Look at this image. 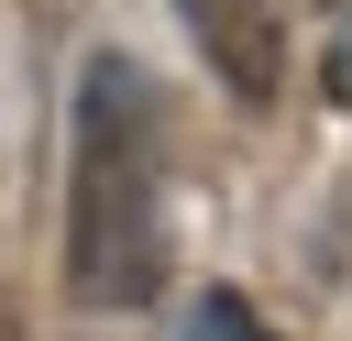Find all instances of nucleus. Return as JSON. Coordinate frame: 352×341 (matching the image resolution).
Returning a JSON list of instances; mask_svg holds the SVG:
<instances>
[{"label":"nucleus","instance_id":"nucleus-1","mask_svg":"<svg viewBox=\"0 0 352 341\" xmlns=\"http://www.w3.org/2000/svg\"><path fill=\"white\" fill-rule=\"evenodd\" d=\"M66 286L88 308H143L165 286V99L132 55H88L77 77Z\"/></svg>","mask_w":352,"mask_h":341},{"label":"nucleus","instance_id":"nucleus-2","mask_svg":"<svg viewBox=\"0 0 352 341\" xmlns=\"http://www.w3.org/2000/svg\"><path fill=\"white\" fill-rule=\"evenodd\" d=\"M176 11H187L198 55L220 66L231 99H275L286 88V11L275 0H176Z\"/></svg>","mask_w":352,"mask_h":341},{"label":"nucleus","instance_id":"nucleus-3","mask_svg":"<svg viewBox=\"0 0 352 341\" xmlns=\"http://www.w3.org/2000/svg\"><path fill=\"white\" fill-rule=\"evenodd\" d=\"M187 341H264V330H253V308H242L231 286H209V308L187 319Z\"/></svg>","mask_w":352,"mask_h":341},{"label":"nucleus","instance_id":"nucleus-4","mask_svg":"<svg viewBox=\"0 0 352 341\" xmlns=\"http://www.w3.org/2000/svg\"><path fill=\"white\" fill-rule=\"evenodd\" d=\"M319 77H330V99H341V110H352V22H341V33H330V66H319Z\"/></svg>","mask_w":352,"mask_h":341}]
</instances>
